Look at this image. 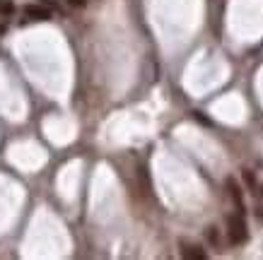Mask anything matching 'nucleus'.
<instances>
[{
    "instance_id": "obj_1",
    "label": "nucleus",
    "mask_w": 263,
    "mask_h": 260,
    "mask_svg": "<svg viewBox=\"0 0 263 260\" xmlns=\"http://www.w3.org/2000/svg\"><path fill=\"white\" fill-rule=\"evenodd\" d=\"M227 236H230V243H234V246L246 243L249 229H246V222H244V215L241 212L227 217Z\"/></svg>"
},
{
    "instance_id": "obj_2",
    "label": "nucleus",
    "mask_w": 263,
    "mask_h": 260,
    "mask_svg": "<svg viewBox=\"0 0 263 260\" xmlns=\"http://www.w3.org/2000/svg\"><path fill=\"white\" fill-rule=\"evenodd\" d=\"M24 17L32 22H48L51 20V8L44 3H32V5H24Z\"/></svg>"
},
{
    "instance_id": "obj_3",
    "label": "nucleus",
    "mask_w": 263,
    "mask_h": 260,
    "mask_svg": "<svg viewBox=\"0 0 263 260\" xmlns=\"http://www.w3.org/2000/svg\"><path fill=\"white\" fill-rule=\"evenodd\" d=\"M225 185H227V193H230V198H232V203L237 205V212H241L244 215V198H241V188H239V183L234 181V178H227L225 181Z\"/></svg>"
},
{
    "instance_id": "obj_4",
    "label": "nucleus",
    "mask_w": 263,
    "mask_h": 260,
    "mask_svg": "<svg viewBox=\"0 0 263 260\" xmlns=\"http://www.w3.org/2000/svg\"><path fill=\"white\" fill-rule=\"evenodd\" d=\"M181 255L186 260H205V250L196 246V243H188V241H181Z\"/></svg>"
},
{
    "instance_id": "obj_5",
    "label": "nucleus",
    "mask_w": 263,
    "mask_h": 260,
    "mask_svg": "<svg viewBox=\"0 0 263 260\" xmlns=\"http://www.w3.org/2000/svg\"><path fill=\"white\" fill-rule=\"evenodd\" d=\"M15 12V3L12 0H0V17H10Z\"/></svg>"
},
{
    "instance_id": "obj_6",
    "label": "nucleus",
    "mask_w": 263,
    "mask_h": 260,
    "mask_svg": "<svg viewBox=\"0 0 263 260\" xmlns=\"http://www.w3.org/2000/svg\"><path fill=\"white\" fill-rule=\"evenodd\" d=\"M205 238H208V243L218 246V243H220V231H218V227H208V229H205Z\"/></svg>"
},
{
    "instance_id": "obj_7",
    "label": "nucleus",
    "mask_w": 263,
    "mask_h": 260,
    "mask_svg": "<svg viewBox=\"0 0 263 260\" xmlns=\"http://www.w3.org/2000/svg\"><path fill=\"white\" fill-rule=\"evenodd\" d=\"M241 176H244V183L249 185L251 190H256V176H253L251 169H244V171H241Z\"/></svg>"
},
{
    "instance_id": "obj_8",
    "label": "nucleus",
    "mask_w": 263,
    "mask_h": 260,
    "mask_svg": "<svg viewBox=\"0 0 263 260\" xmlns=\"http://www.w3.org/2000/svg\"><path fill=\"white\" fill-rule=\"evenodd\" d=\"M66 3L70 8H85V5H87V0H66Z\"/></svg>"
},
{
    "instance_id": "obj_9",
    "label": "nucleus",
    "mask_w": 263,
    "mask_h": 260,
    "mask_svg": "<svg viewBox=\"0 0 263 260\" xmlns=\"http://www.w3.org/2000/svg\"><path fill=\"white\" fill-rule=\"evenodd\" d=\"M193 118H196L198 123H205V125H210V120L205 118V116H203V113H200V111H196V113H193Z\"/></svg>"
},
{
    "instance_id": "obj_10",
    "label": "nucleus",
    "mask_w": 263,
    "mask_h": 260,
    "mask_svg": "<svg viewBox=\"0 0 263 260\" xmlns=\"http://www.w3.org/2000/svg\"><path fill=\"white\" fill-rule=\"evenodd\" d=\"M253 215H256V219L263 224V205H256V210H253Z\"/></svg>"
},
{
    "instance_id": "obj_11",
    "label": "nucleus",
    "mask_w": 263,
    "mask_h": 260,
    "mask_svg": "<svg viewBox=\"0 0 263 260\" xmlns=\"http://www.w3.org/2000/svg\"><path fill=\"white\" fill-rule=\"evenodd\" d=\"M44 5H48V8H54V0H41Z\"/></svg>"
},
{
    "instance_id": "obj_12",
    "label": "nucleus",
    "mask_w": 263,
    "mask_h": 260,
    "mask_svg": "<svg viewBox=\"0 0 263 260\" xmlns=\"http://www.w3.org/2000/svg\"><path fill=\"white\" fill-rule=\"evenodd\" d=\"M5 29H8V27H5V24H0V34H5Z\"/></svg>"
}]
</instances>
